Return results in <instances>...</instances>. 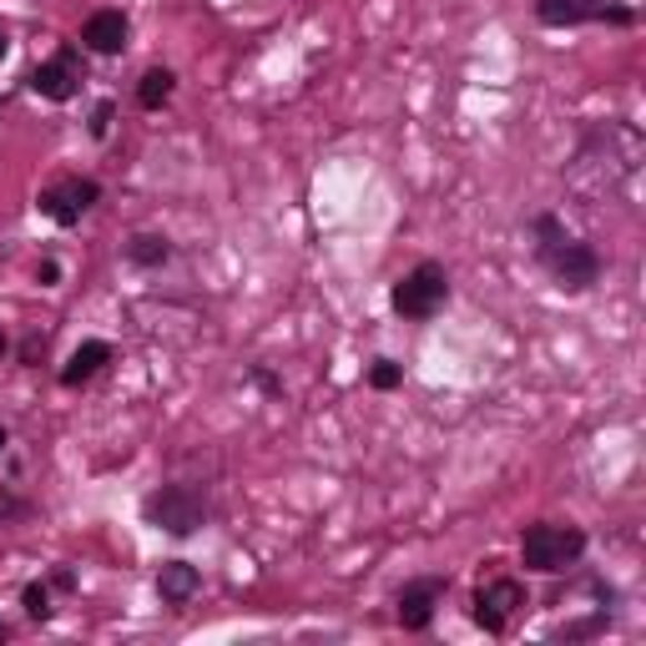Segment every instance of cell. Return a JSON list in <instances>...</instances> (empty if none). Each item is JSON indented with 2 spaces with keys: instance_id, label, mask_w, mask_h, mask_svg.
<instances>
[{
  "instance_id": "obj_21",
  "label": "cell",
  "mask_w": 646,
  "mask_h": 646,
  "mask_svg": "<svg viewBox=\"0 0 646 646\" xmlns=\"http://www.w3.org/2000/svg\"><path fill=\"white\" fill-rule=\"evenodd\" d=\"M0 349H6V334H0Z\"/></svg>"
},
{
  "instance_id": "obj_9",
  "label": "cell",
  "mask_w": 646,
  "mask_h": 646,
  "mask_svg": "<svg viewBox=\"0 0 646 646\" xmlns=\"http://www.w3.org/2000/svg\"><path fill=\"white\" fill-rule=\"evenodd\" d=\"M77 81H81V67H77V51H61L56 61L31 71V91L46 101H71L77 97Z\"/></svg>"
},
{
  "instance_id": "obj_12",
  "label": "cell",
  "mask_w": 646,
  "mask_h": 646,
  "mask_svg": "<svg viewBox=\"0 0 646 646\" xmlns=\"http://www.w3.org/2000/svg\"><path fill=\"white\" fill-rule=\"evenodd\" d=\"M101 364H111V344L87 339V344H81V349L67 359V369H61V384H67V389H77V384H87L91 374H101Z\"/></svg>"
},
{
  "instance_id": "obj_4",
  "label": "cell",
  "mask_w": 646,
  "mask_h": 646,
  "mask_svg": "<svg viewBox=\"0 0 646 646\" xmlns=\"http://www.w3.org/2000/svg\"><path fill=\"white\" fill-rule=\"evenodd\" d=\"M445 298H449V278H445V268L439 264H419L415 274H405L395 284V298H389V304H395V314L399 318H435L439 308H445Z\"/></svg>"
},
{
  "instance_id": "obj_11",
  "label": "cell",
  "mask_w": 646,
  "mask_h": 646,
  "mask_svg": "<svg viewBox=\"0 0 646 646\" xmlns=\"http://www.w3.org/2000/svg\"><path fill=\"white\" fill-rule=\"evenodd\" d=\"M198 586H202V576H198V566H187V560H167V566L157 570V596H162V602H172V606L192 602V596H198Z\"/></svg>"
},
{
  "instance_id": "obj_7",
  "label": "cell",
  "mask_w": 646,
  "mask_h": 646,
  "mask_svg": "<svg viewBox=\"0 0 646 646\" xmlns=\"http://www.w3.org/2000/svg\"><path fill=\"white\" fill-rule=\"evenodd\" d=\"M536 16L546 26H586V21L626 26V21H632V11H612L606 0H536Z\"/></svg>"
},
{
  "instance_id": "obj_15",
  "label": "cell",
  "mask_w": 646,
  "mask_h": 646,
  "mask_svg": "<svg viewBox=\"0 0 646 646\" xmlns=\"http://www.w3.org/2000/svg\"><path fill=\"white\" fill-rule=\"evenodd\" d=\"M399 379H405V369H399L395 359H374V369H369L374 389H384V395H389V389H399Z\"/></svg>"
},
{
  "instance_id": "obj_8",
  "label": "cell",
  "mask_w": 646,
  "mask_h": 646,
  "mask_svg": "<svg viewBox=\"0 0 646 646\" xmlns=\"http://www.w3.org/2000/svg\"><path fill=\"white\" fill-rule=\"evenodd\" d=\"M445 596V576H425V580H409L399 592V626L405 632H425L435 622V606Z\"/></svg>"
},
{
  "instance_id": "obj_1",
  "label": "cell",
  "mask_w": 646,
  "mask_h": 646,
  "mask_svg": "<svg viewBox=\"0 0 646 646\" xmlns=\"http://www.w3.org/2000/svg\"><path fill=\"white\" fill-rule=\"evenodd\" d=\"M536 252L540 264H546V274L556 278L560 294H586V288L602 278V258H596L586 242L566 238V228H560L556 218H536Z\"/></svg>"
},
{
  "instance_id": "obj_19",
  "label": "cell",
  "mask_w": 646,
  "mask_h": 646,
  "mask_svg": "<svg viewBox=\"0 0 646 646\" xmlns=\"http://www.w3.org/2000/svg\"><path fill=\"white\" fill-rule=\"evenodd\" d=\"M6 51H11V41H6V31H0V56H6Z\"/></svg>"
},
{
  "instance_id": "obj_22",
  "label": "cell",
  "mask_w": 646,
  "mask_h": 646,
  "mask_svg": "<svg viewBox=\"0 0 646 646\" xmlns=\"http://www.w3.org/2000/svg\"><path fill=\"white\" fill-rule=\"evenodd\" d=\"M0 636H6V626H0Z\"/></svg>"
},
{
  "instance_id": "obj_16",
  "label": "cell",
  "mask_w": 646,
  "mask_h": 646,
  "mask_svg": "<svg viewBox=\"0 0 646 646\" xmlns=\"http://www.w3.org/2000/svg\"><path fill=\"white\" fill-rule=\"evenodd\" d=\"M26 612H31L36 622H46V616H51V592H46V586H26Z\"/></svg>"
},
{
  "instance_id": "obj_14",
  "label": "cell",
  "mask_w": 646,
  "mask_h": 646,
  "mask_svg": "<svg viewBox=\"0 0 646 646\" xmlns=\"http://www.w3.org/2000/svg\"><path fill=\"white\" fill-rule=\"evenodd\" d=\"M172 87H177L172 71H167V67H152V71L142 77V87H137V101H142L147 111H157L167 97H172Z\"/></svg>"
},
{
  "instance_id": "obj_20",
  "label": "cell",
  "mask_w": 646,
  "mask_h": 646,
  "mask_svg": "<svg viewBox=\"0 0 646 646\" xmlns=\"http://www.w3.org/2000/svg\"><path fill=\"white\" fill-rule=\"evenodd\" d=\"M0 449H6V429H0Z\"/></svg>"
},
{
  "instance_id": "obj_10",
  "label": "cell",
  "mask_w": 646,
  "mask_h": 646,
  "mask_svg": "<svg viewBox=\"0 0 646 646\" xmlns=\"http://www.w3.org/2000/svg\"><path fill=\"white\" fill-rule=\"evenodd\" d=\"M81 41H87V51H97V56H117L121 46H127V16L97 11L87 26H81Z\"/></svg>"
},
{
  "instance_id": "obj_3",
  "label": "cell",
  "mask_w": 646,
  "mask_h": 646,
  "mask_svg": "<svg viewBox=\"0 0 646 646\" xmlns=\"http://www.w3.org/2000/svg\"><path fill=\"white\" fill-rule=\"evenodd\" d=\"M202 515H208V505L187 485H162V490H152L142 500V520L152 530H167V536H192L202 526Z\"/></svg>"
},
{
  "instance_id": "obj_5",
  "label": "cell",
  "mask_w": 646,
  "mask_h": 646,
  "mask_svg": "<svg viewBox=\"0 0 646 646\" xmlns=\"http://www.w3.org/2000/svg\"><path fill=\"white\" fill-rule=\"evenodd\" d=\"M526 606V586L520 580H490V586H480L475 592V626H485L490 636H500L505 626L515 622V612Z\"/></svg>"
},
{
  "instance_id": "obj_18",
  "label": "cell",
  "mask_w": 646,
  "mask_h": 646,
  "mask_svg": "<svg viewBox=\"0 0 646 646\" xmlns=\"http://www.w3.org/2000/svg\"><path fill=\"white\" fill-rule=\"evenodd\" d=\"M36 278H41V284L51 288V284H56V264H41V268H36Z\"/></svg>"
},
{
  "instance_id": "obj_13",
  "label": "cell",
  "mask_w": 646,
  "mask_h": 646,
  "mask_svg": "<svg viewBox=\"0 0 646 646\" xmlns=\"http://www.w3.org/2000/svg\"><path fill=\"white\" fill-rule=\"evenodd\" d=\"M167 238H157V232H137L132 242H127V258H132L137 268H162L167 264Z\"/></svg>"
},
{
  "instance_id": "obj_2",
  "label": "cell",
  "mask_w": 646,
  "mask_h": 646,
  "mask_svg": "<svg viewBox=\"0 0 646 646\" xmlns=\"http://www.w3.org/2000/svg\"><path fill=\"white\" fill-rule=\"evenodd\" d=\"M580 550H586V536H580L576 526H550V520H540V526H530L526 536H520V560H526V570H566L570 560H580Z\"/></svg>"
},
{
  "instance_id": "obj_6",
  "label": "cell",
  "mask_w": 646,
  "mask_h": 646,
  "mask_svg": "<svg viewBox=\"0 0 646 646\" xmlns=\"http://www.w3.org/2000/svg\"><path fill=\"white\" fill-rule=\"evenodd\" d=\"M97 198H101V187L91 177H67V182H56L41 192V212L51 222H61V228H71V222H81V212Z\"/></svg>"
},
{
  "instance_id": "obj_17",
  "label": "cell",
  "mask_w": 646,
  "mask_h": 646,
  "mask_svg": "<svg viewBox=\"0 0 646 646\" xmlns=\"http://www.w3.org/2000/svg\"><path fill=\"white\" fill-rule=\"evenodd\" d=\"M107 127H111V101H101L97 117H91V137H107Z\"/></svg>"
}]
</instances>
